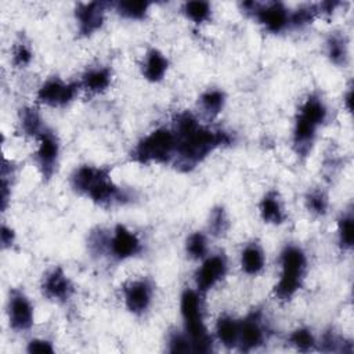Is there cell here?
I'll return each instance as SVG.
<instances>
[{
    "mask_svg": "<svg viewBox=\"0 0 354 354\" xmlns=\"http://www.w3.org/2000/svg\"><path fill=\"white\" fill-rule=\"evenodd\" d=\"M171 130L176 136V156L173 165L180 171H191L217 148L231 144V136L224 130H213L199 123L188 111L174 116Z\"/></svg>",
    "mask_w": 354,
    "mask_h": 354,
    "instance_id": "cell-1",
    "label": "cell"
},
{
    "mask_svg": "<svg viewBox=\"0 0 354 354\" xmlns=\"http://www.w3.org/2000/svg\"><path fill=\"white\" fill-rule=\"evenodd\" d=\"M71 185L79 195L102 207L124 205L133 199L126 188L112 180L108 167L83 165L72 173Z\"/></svg>",
    "mask_w": 354,
    "mask_h": 354,
    "instance_id": "cell-2",
    "label": "cell"
},
{
    "mask_svg": "<svg viewBox=\"0 0 354 354\" xmlns=\"http://www.w3.org/2000/svg\"><path fill=\"white\" fill-rule=\"evenodd\" d=\"M328 116V108L318 94H310L299 106L293 133L292 144L297 156L306 158L314 145L318 129L324 124Z\"/></svg>",
    "mask_w": 354,
    "mask_h": 354,
    "instance_id": "cell-3",
    "label": "cell"
},
{
    "mask_svg": "<svg viewBox=\"0 0 354 354\" xmlns=\"http://www.w3.org/2000/svg\"><path fill=\"white\" fill-rule=\"evenodd\" d=\"M176 145L177 141L171 127H158L133 147L130 158L140 165H166L173 162Z\"/></svg>",
    "mask_w": 354,
    "mask_h": 354,
    "instance_id": "cell-4",
    "label": "cell"
},
{
    "mask_svg": "<svg viewBox=\"0 0 354 354\" xmlns=\"http://www.w3.org/2000/svg\"><path fill=\"white\" fill-rule=\"evenodd\" d=\"M180 311L184 321L185 335L189 337L192 344V351H212L213 342L210 335L207 333V328L203 321L201 293L198 290L185 289L180 297Z\"/></svg>",
    "mask_w": 354,
    "mask_h": 354,
    "instance_id": "cell-5",
    "label": "cell"
},
{
    "mask_svg": "<svg viewBox=\"0 0 354 354\" xmlns=\"http://www.w3.org/2000/svg\"><path fill=\"white\" fill-rule=\"evenodd\" d=\"M281 272L278 282L274 286V295L279 301H289L301 288L306 270L307 257L301 248L288 245L281 252Z\"/></svg>",
    "mask_w": 354,
    "mask_h": 354,
    "instance_id": "cell-6",
    "label": "cell"
},
{
    "mask_svg": "<svg viewBox=\"0 0 354 354\" xmlns=\"http://www.w3.org/2000/svg\"><path fill=\"white\" fill-rule=\"evenodd\" d=\"M241 6L245 12L253 15V18L271 33H281L289 26V11L279 1H245Z\"/></svg>",
    "mask_w": 354,
    "mask_h": 354,
    "instance_id": "cell-7",
    "label": "cell"
},
{
    "mask_svg": "<svg viewBox=\"0 0 354 354\" xmlns=\"http://www.w3.org/2000/svg\"><path fill=\"white\" fill-rule=\"evenodd\" d=\"M35 163L44 181L50 180L57 171L59 159V140L51 129H46L37 137V147L35 151Z\"/></svg>",
    "mask_w": 354,
    "mask_h": 354,
    "instance_id": "cell-8",
    "label": "cell"
},
{
    "mask_svg": "<svg viewBox=\"0 0 354 354\" xmlns=\"http://www.w3.org/2000/svg\"><path fill=\"white\" fill-rule=\"evenodd\" d=\"M80 83H66L59 77L47 79L37 90L36 98L40 104L51 108H62L71 104L79 93Z\"/></svg>",
    "mask_w": 354,
    "mask_h": 354,
    "instance_id": "cell-9",
    "label": "cell"
},
{
    "mask_svg": "<svg viewBox=\"0 0 354 354\" xmlns=\"http://www.w3.org/2000/svg\"><path fill=\"white\" fill-rule=\"evenodd\" d=\"M7 315L10 328L15 332H26L33 326L35 310L28 296L18 289H12L8 296Z\"/></svg>",
    "mask_w": 354,
    "mask_h": 354,
    "instance_id": "cell-10",
    "label": "cell"
},
{
    "mask_svg": "<svg viewBox=\"0 0 354 354\" xmlns=\"http://www.w3.org/2000/svg\"><path fill=\"white\" fill-rule=\"evenodd\" d=\"M142 249L141 239L136 232L123 224H116L109 234V248L108 256L113 260L123 261L130 257L137 256Z\"/></svg>",
    "mask_w": 354,
    "mask_h": 354,
    "instance_id": "cell-11",
    "label": "cell"
},
{
    "mask_svg": "<svg viewBox=\"0 0 354 354\" xmlns=\"http://www.w3.org/2000/svg\"><path fill=\"white\" fill-rule=\"evenodd\" d=\"M227 270L228 266L224 254L218 253L206 257L195 272V283L198 292L202 295L213 289L225 277Z\"/></svg>",
    "mask_w": 354,
    "mask_h": 354,
    "instance_id": "cell-12",
    "label": "cell"
},
{
    "mask_svg": "<svg viewBox=\"0 0 354 354\" xmlns=\"http://www.w3.org/2000/svg\"><path fill=\"white\" fill-rule=\"evenodd\" d=\"M41 293L51 301L66 303L75 293V286L61 267H54L41 281Z\"/></svg>",
    "mask_w": 354,
    "mask_h": 354,
    "instance_id": "cell-13",
    "label": "cell"
},
{
    "mask_svg": "<svg viewBox=\"0 0 354 354\" xmlns=\"http://www.w3.org/2000/svg\"><path fill=\"white\" fill-rule=\"evenodd\" d=\"M266 339V326L260 311H253L239 321L238 346L242 351H252L260 347Z\"/></svg>",
    "mask_w": 354,
    "mask_h": 354,
    "instance_id": "cell-14",
    "label": "cell"
},
{
    "mask_svg": "<svg viewBox=\"0 0 354 354\" xmlns=\"http://www.w3.org/2000/svg\"><path fill=\"white\" fill-rule=\"evenodd\" d=\"M152 296L153 288L148 279H134L127 282L123 288L124 306L136 315H141L149 308Z\"/></svg>",
    "mask_w": 354,
    "mask_h": 354,
    "instance_id": "cell-15",
    "label": "cell"
},
{
    "mask_svg": "<svg viewBox=\"0 0 354 354\" xmlns=\"http://www.w3.org/2000/svg\"><path fill=\"white\" fill-rule=\"evenodd\" d=\"M106 4L102 1L79 3L75 10L77 32L82 36H91L104 24Z\"/></svg>",
    "mask_w": 354,
    "mask_h": 354,
    "instance_id": "cell-16",
    "label": "cell"
},
{
    "mask_svg": "<svg viewBox=\"0 0 354 354\" xmlns=\"http://www.w3.org/2000/svg\"><path fill=\"white\" fill-rule=\"evenodd\" d=\"M142 76L145 80L151 83L160 82L167 69H169V59L158 48H151L144 58L142 62Z\"/></svg>",
    "mask_w": 354,
    "mask_h": 354,
    "instance_id": "cell-17",
    "label": "cell"
},
{
    "mask_svg": "<svg viewBox=\"0 0 354 354\" xmlns=\"http://www.w3.org/2000/svg\"><path fill=\"white\" fill-rule=\"evenodd\" d=\"M259 213L264 223L279 225L285 221V209L277 191H268L259 203Z\"/></svg>",
    "mask_w": 354,
    "mask_h": 354,
    "instance_id": "cell-18",
    "label": "cell"
},
{
    "mask_svg": "<svg viewBox=\"0 0 354 354\" xmlns=\"http://www.w3.org/2000/svg\"><path fill=\"white\" fill-rule=\"evenodd\" d=\"M112 80V72L108 66H94L87 69L80 82V87L91 94L104 93Z\"/></svg>",
    "mask_w": 354,
    "mask_h": 354,
    "instance_id": "cell-19",
    "label": "cell"
},
{
    "mask_svg": "<svg viewBox=\"0 0 354 354\" xmlns=\"http://www.w3.org/2000/svg\"><path fill=\"white\" fill-rule=\"evenodd\" d=\"M266 264V256L261 246L252 242L241 252V268L248 275H257L263 271Z\"/></svg>",
    "mask_w": 354,
    "mask_h": 354,
    "instance_id": "cell-20",
    "label": "cell"
},
{
    "mask_svg": "<svg viewBox=\"0 0 354 354\" xmlns=\"http://www.w3.org/2000/svg\"><path fill=\"white\" fill-rule=\"evenodd\" d=\"M216 336L218 342L227 347L232 348L238 346L239 336V321L232 318L231 315H221L216 322Z\"/></svg>",
    "mask_w": 354,
    "mask_h": 354,
    "instance_id": "cell-21",
    "label": "cell"
},
{
    "mask_svg": "<svg viewBox=\"0 0 354 354\" xmlns=\"http://www.w3.org/2000/svg\"><path fill=\"white\" fill-rule=\"evenodd\" d=\"M19 131L25 136L37 138L47 127L39 113V111L33 106H24L19 111Z\"/></svg>",
    "mask_w": 354,
    "mask_h": 354,
    "instance_id": "cell-22",
    "label": "cell"
},
{
    "mask_svg": "<svg viewBox=\"0 0 354 354\" xmlns=\"http://www.w3.org/2000/svg\"><path fill=\"white\" fill-rule=\"evenodd\" d=\"M325 48H326V55L332 64L337 66H344L347 64L348 50H347V39L344 35L339 32L330 33L325 41Z\"/></svg>",
    "mask_w": 354,
    "mask_h": 354,
    "instance_id": "cell-23",
    "label": "cell"
},
{
    "mask_svg": "<svg viewBox=\"0 0 354 354\" xmlns=\"http://www.w3.org/2000/svg\"><path fill=\"white\" fill-rule=\"evenodd\" d=\"M199 105L207 118H216L225 105V94L220 88H207L201 94Z\"/></svg>",
    "mask_w": 354,
    "mask_h": 354,
    "instance_id": "cell-24",
    "label": "cell"
},
{
    "mask_svg": "<svg viewBox=\"0 0 354 354\" xmlns=\"http://www.w3.org/2000/svg\"><path fill=\"white\" fill-rule=\"evenodd\" d=\"M183 12L189 21L199 25V24H203L210 19L212 6L207 1H201V0L187 1L183 6Z\"/></svg>",
    "mask_w": 354,
    "mask_h": 354,
    "instance_id": "cell-25",
    "label": "cell"
},
{
    "mask_svg": "<svg viewBox=\"0 0 354 354\" xmlns=\"http://www.w3.org/2000/svg\"><path fill=\"white\" fill-rule=\"evenodd\" d=\"M337 242L342 249H351L354 242V217L351 212L340 216L337 220Z\"/></svg>",
    "mask_w": 354,
    "mask_h": 354,
    "instance_id": "cell-26",
    "label": "cell"
},
{
    "mask_svg": "<svg viewBox=\"0 0 354 354\" xmlns=\"http://www.w3.org/2000/svg\"><path fill=\"white\" fill-rule=\"evenodd\" d=\"M151 3L148 1H119L115 4L116 12L127 19H144Z\"/></svg>",
    "mask_w": 354,
    "mask_h": 354,
    "instance_id": "cell-27",
    "label": "cell"
},
{
    "mask_svg": "<svg viewBox=\"0 0 354 354\" xmlns=\"http://www.w3.org/2000/svg\"><path fill=\"white\" fill-rule=\"evenodd\" d=\"M109 234L104 228H95L90 232L88 239H87V246L88 252L95 256V257H102L108 254V248H109Z\"/></svg>",
    "mask_w": 354,
    "mask_h": 354,
    "instance_id": "cell-28",
    "label": "cell"
},
{
    "mask_svg": "<svg viewBox=\"0 0 354 354\" xmlns=\"http://www.w3.org/2000/svg\"><path fill=\"white\" fill-rule=\"evenodd\" d=\"M318 15L317 4H304L289 12V26L304 28L310 25Z\"/></svg>",
    "mask_w": 354,
    "mask_h": 354,
    "instance_id": "cell-29",
    "label": "cell"
},
{
    "mask_svg": "<svg viewBox=\"0 0 354 354\" xmlns=\"http://www.w3.org/2000/svg\"><path fill=\"white\" fill-rule=\"evenodd\" d=\"M185 252L189 259L201 260L207 253V239L203 232L195 231L185 241Z\"/></svg>",
    "mask_w": 354,
    "mask_h": 354,
    "instance_id": "cell-30",
    "label": "cell"
},
{
    "mask_svg": "<svg viewBox=\"0 0 354 354\" xmlns=\"http://www.w3.org/2000/svg\"><path fill=\"white\" fill-rule=\"evenodd\" d=\"M209 232L214 236H223L227 234L228 228H230V220L227 216V212L224 210V207L217 206L213 207L210 214H209Z\"/></svg>",
    "mask_w": 354,
    "mask_h": 354,
    "instance_id": "cell-31",
    "label": "cell"
},
{
    "mask_svg": "<svg viewBox=\"0 0 354 354\" xmlns=\"http://www.w3.org/2000/svg\"><path fill=\"white\" fill-rule=\"evenodd\" d=\"M306 207L314 216H325L329 207L328 195L322 189H313L306 195Z\"/></svg>",
    "mask_w": 354,
    "mask_h": 354,
    "instance_id": "cell-32",
    "label": "cell"
},
{
    "mask_svg": "<svg viewBox=\"0 0 354 354\" xmlns=\"http://www.w3.org/2000/svg\"><path fill=\"white\" fill-rule=\"evenodd\" d=\"M289 343L299 351H310L317 346V340L308 328H297L289 335Z\"/></svg>",
    "mask_w": 354,
    "mask_h": 354,
    "instance_id": "cell-33",
    "label": "cell"
},
{
    "mask_svg": "<svg viewBox=\"0 0 354 354\" xmlns=\"http://www.w3.org/2000/svg\"><path fill=\"white\" fill-rule=\"evenodd\" d=\"M167 350L170 353H189L192 351V344L189 337L181 332H171L169 335V340H167Z\"/></svg>",
    "mask_w": 354,
    "mask_h": 354,
    "instance_id": "cell-34",
    "label": "cell"
},
{
    "mask_svg": "<svg viewBox=\"0 0 354 354\" xmlns=\"http://www.w3.org/2000/svg\"><path fill=\"white\" fill-rule=\"evenodd\" d=\"M33 58V53L25 41H19L12 48V65L15 68H25L30 64Z\"/></svg>",
    "mask_w": 354,
    "mask_h": 354,
    "instance_id": "cell-35",
    "label": "cell"
},
{
    "mask_svg": "<svg viewBox=\"0 0 354 354\" xmlns=\"http://www.w3.org/2000/svg\"><path fill=\"white\" fill-rule=\"evenodd\" d=\"M347 343H344L333 330H326L322 335V339L319 342V347L324 351H333V353H346V346Z\"/></svg>",
    "mask_w": 354,
    "mask_h": 354,
    "instance_id": "cell-36",
    "label": "cell"
},
{
    "mask_svg": "<svg viewBox=\"0 0 354 354\" xmlns=\"http://www.w3.org/2000/svg\"><path fill=\"white\" fill-rule=\"evenodd\" d=\"M28 353H40V354H51L54 353L53 343L47 339H32L26 346Z\"/></svg>",
    "mask_w": 354,
    "mask_h": 354,
    "instance_id": "cell-37",
    "label": "cell"
},
{
    "mask_svg": "<svg viewBox=\"0 0 354 354\" xmlns=\"http://www.w3.org/2000/svg\"><path fill=\"white\" fill-rule=\"evenodd\" d=\"M0 242H1V248L3 249H10L14 242H15V232L11 227L3 224L1 225V232H0Z\"/></svg>",
    "mask_w": 354,
    "mask_h": 354,
    "instance_id": "cell-38",
    "label": "cell"
},
{
    "mask_svg": "<svg viewBox=\"0 0 354 354\" xmlns=\"http://www.w3.org/2000/svg\"><path fill=\"white\" fill-rule=\"evenodd\" d=\"M343 102H344L346 109L350 112V111H351V106H353V90H351V87L347 90V93H346V95H344Z\"/></svg>",
    "mask_w": 354,
    "mask_h": 354,
    "instance_id": "cell-39",
    "label": "cell"
}]
</instances>
